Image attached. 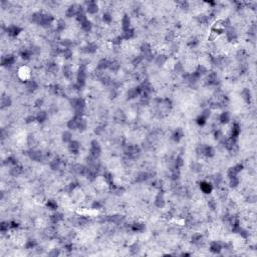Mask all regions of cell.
I'll use <instances>...</instances> for the list:
<instances>
[{"instance_id":"6da1fadb","label":"cell","mask_w":257,"mask_h":257,"mask_svg":"<svg viewBox=\"0 0 257 257\" xmlns=\"http://www.w3.org/2000/svg\"><path fill=\"white\" fill-rule=\"evenodd\" d=\"M102 154V148H100V144H98V141L94 140L92 143H90V155H92V157L96 158L98 159V157Z\"/></svg>"},{"instance_id":"7a4b0ae2","label":"cell","mask_w":257,"mask_h":257,"mask_svg":"<svg viewBox=\"0 0 257 257\" xmlns=\"http://www.w3.org/2000/svg\"><path fill=\"white\" fill-rule=\"evenodd\" d=\"M21 30H22V29L20 28L19 26H17V25H11V26L7 27V29H6L7 34L9 35V36H11V37L17 36V35L21 32Z\"/></svg>"},{"instance_id":"3957f363","label":"cell","mask_w":257,"mask_h":257,"mask_svg":"<svg viewBox=\"0 0 257 257\" xmlns=\"http://www.w3.org/2000/svg\"><path fill=\"white\" fill-rule=\"evenodd\" d=\"M28 156L29 158H30L32 161H35V162H40L43 160V155L41 152L39 151H35V150H32L30 151L28 153Z\"/></svg>"},{"instance_id":"277c9868","label":"cell","mask_w":257,"mask_h":257,"mask_svg":"<svg viewBox=\"0 0 257 257\" xmlns=\"http://www.w3.org/2000/svg\"><path fill=\"white\" fill-rule=\"evenodd\" d=\"M68 150L70 153H72L73 155H77L81 149V144L77 141H71L70 143H68Z\"/></svg>"},{"instance_id":"5b68a950","label":"cell","mask_w":257,"mask_h":257,"mask_svg":"<svg viewBox=\"0 0 257 257\" xmlns=\"http://www.w3.org/2000/svg\"><path fill=\"white\" fill-rule=\"evenodd\" d=\"M87 6H86V11L90 14H96V12L98 11V6L96 4V2L94 1H90L86 2Z\"/></svg>"},{"instance_id":"8992f818","label":"cell","mask_w":257,"mask_h":257,"mask_svg":"<svg viewBox=\"0 0 257 257\" xmlns=\"http://www.w3.org/2000/svg\"><path fill=\"white\" fill-rule=\"evenodd\" d=\"M200 189H201V191L204 194H210L212 192V190H213V186L207 181H204V182H201V184H200Z\"/></svg>"},{"instance_id":"52a82bcc","label":"cell","mask_w":257,"mask_h":257,"mask_svg":"<svg viewBox=\"0 0 257 257\" xmlns=\"http://www.w3.org/2000/svg\"><path fill=\"white\" fill-rule=\"evenodd\" d=\"M62 165H64V163H62V161L59 159V158H55V159H53L52 161H50V163H49V166L52 170L62 169Z\"/></svg>"},{"instance_id":"ba28073f","label":"cell","mask_w":257,"mask_h":257,"mask_svg":"<svg viewBox=\"0 0 257 257\" xmlns=\"http://www.w3.org/2000/svg\"><path fill=\"white\" fill-rule=\"evenodd\" d=\"M14 62H15V57L13 55H6L2 57L1 64L3 66H10V65L14 64Z\"/></svg>"},{"instance_id":"9c48e42d","label":"cell","mask_w":257,"mask_h":257,"mask_svg":"<svg viewBox=\"0 0 257 257\" xmlns=\"http://www.w3.org/2000/svg\"><path fill=\"white\" fill-rule=\"evenodd\" d=\"M155 205L157 206L158 208H163L165 206V198H164V194L162 192H160L157 195L155 199Z\"/></svg>"},{"instance_id":"30bf717a","label":"cell","mask_w":257,"mask_h":257,"mask_svg":"<svg viewBox=\"0 0 257 257\" xmlns=\"http://www.w3.org/2000/svg\"><path fill=\"white\" fill-rule=\"evenodd\" d=\"M81 118H77V117H73L71 120H69L68 123H67V128L69 130H77V126H79V122Z\"/></svg>"},{"instance_id":"8fae6325","label":"cell","mask_w":257,"mask_h":257,"mask_svg":"<svg viewBox=\"0 0 257 257\" xmlns=\"http://www.w3.org/2000/svg\"><path fill=\"white\" fill-rule=\"evenodd\" d=\"M122 28L123 31H127L131 28V19L128 15H124L122 18Z\"/></svg>"},{"instance_id":"7c38bea8","label":"cell","mask_w":257,"mask_h":257,"mask_svg":"<svg viewBox=\"0 0 257 257\" xmlns=\"http://www.w3.org/2000/svg\"><path fill=\"white\" fill-rule=\"evenodd\" d=\"M135 34H136V32H135V30L133 28H130L127 31H123V35H122V38L123 39H126V40H130V39L134 38L135 37Z\"/></svg>"},{"instance_id":"4fadbf2b","label":"cell","mask_w":257,"mask_h":257,"mask_svg":"<svg viewBox=\"0 0 257 257\" xmlns=\"http://www.w3.org/2000/svg\"><path fill=\"white\" fill-rule=\"evenodd\" d=\"M109 64H111V62L104 58V59L100 60V62L98 64V70H100V71L106 70V69H107L109 67Z\"/></svg>"},{"instance_id":"5bb4252c","label":"cell","mask_w":257,"mask_h":257,"mask_svg":"<svg viewBox=\"0 0 257 257\" xmlns=\"http://www.w3.org/2000/svg\"><path fill=\"white\" fill-rule=\"evenodd\" d=\"M221 250H222V246H221L220 243H218L217 241L212 242L211 245H210V251L213 252V253H220Z\"/></svg>"},{"instance_id":"9a60e30c","label":"cell","mask_w":257,"mask_h":257,"mask_svg":"<svg viewBox=\"0 0 257 257\" xmlns=\"http://www.w3.org/2000/svg\"><path fill=\"white\" fill-rule=\"evenodd\" d=\"M65 15H66V17L70 18L72 17V16H77V8L75 5H72L70 6V7L67 8V10L65 11Z\"/></svg>"},{"instance_id":"2e32d148","label":"cell","mask_w":257,"mask_h":257,"mask_svg":"<svg viewBox=\"0 0 257 257\" xmlns=\"http://www.w3.org/2000/svg\"><path fill=\"white\" fill-rule=\"evenodd\" d=\"M62 219H64V215L62 213H58V212H56V213H54L53 215L50 216V221H51L52 224H57Z\"/></svg>"},{"instance_id":"e0dca14e","label":"cell","mask_w":257,"mask_h":257,"mask_svg":"<svg viewBox=\"0 0 257 257\" xmlns=\"http://www.w3.org/2000/svg\"><path fill=\"white\" fill-rule=\"evenodd\" d=\"M23 172V169L21 166H18V165H15L12 167V169L10 170V175L13 177H17L19 176L20 174Z\"/></svg>"},{"instance_id":"ac0fdd59","label":"cell","mask_w":257,"mask_h":257,"mask_svg":"<svg viewBox=\"0 0 257 257\" xmlns=\"http://www.w3.org/2000/svg\"><path fill=\"white\" fill-rule=\"evenodd\" d=\"M214 154H215V151L211 146H204V148H203V155L204 156H206V157H208V158H211L214 156Z\"/></svg>"},{"instance_id":"d6986e66","label":"cell","mask_w":257,"mask_h":257,"mask_svg":"<svg viewBox=\"0 0 257 257\" xmlns=\"http://www.w3.org/2000/svg\"><path fill=\"white\" fill-rule=\"evenodd\" d=\"M25 86H26V90H28V92H34L37 87H38V85H37L35 81H26V85H25Z\"/></svg>"},{"instance_id":"ffe728a7","label":"cell","mask_w":257,"mask_h":257,"mask_svg":"<svg viewBox=\"0 0 257 257\" xmlns=\"http://www.w3.org/2000/svg\"><path fill=\"white\" fill-rule=\"evenodd\" d=\"M81 29H83L85 32H90L92 29V24L88 19H86L85 21L81 23Z\"/></svg>"},{"instance_id":"44dd1931","label":"cell","mask_w":257,"mask_h":257,"mask_svg":"<svg viewBox=\"0 0 257 257\" xmlns=\"http://www.w3.org/2000/svg\"><path fill=\"white\" fill-rule=\"evenodd\" d=\"M96 49H98V46H96V44L90 42V43H88L87 45L85 46V49H83V50H85V53H94V52L96 51Z\"/></svg>"},{"instance_id":"7402d4cb","label":"cell","mask_w":257,"mask_h":257,"mask_svg":"<svg viewBox=\"0 0 257 257\" xmlns=\"http://www.w3.org/2000/svg\"><path fill=\"white\" fill-rule=\"evenodd\" d=\"M62 72H64V75L66 79H70L72 77V69H71V66L68 64H65L64 67H62Z\"/></svg>"},{"instance_id":"603a6c76","label":"cell","mask_w":257,"mask_h":257,"mask_svg":"<svg viewBox=\"0 0 257 257\" xmlns=\"http://www.w3.org/2000/svg\"><path fill=\"white\" fill-rule=\"evenodd\" d=\"M219 121H220L221 124H227L229 121H230V113L228 111H224L220 115L219 117Z\"/></svg>"},{"instance_id":"cb8c5ba5","label":"cell","mask_w":257,"mask_h":257,"mask_svg":"<svg viewBox=\"0 0 257 257\" xmlns=\"http://www.w3.org/2000/svg\"><path fill=\"white\" fill-rule=\"evenodd\" d=\"M47 118H48L47 113L44 111H41L36 115V121L39 122V123H43V122H45L46 120H47Z\"/></svg>"},{"instance_id":"d4e9b609","label":"cell","mask_w":257,"mask_h":257,"mask_svg":"<svg viewBox=\"0 0 257 257\" xmlns=\"http://www.w3.org/2000/svg\"><path fill=\"white\" fill-rule=\"evenodd\" d=\"M148 178H149V174H148V173L141 172V173H139V174L137 175L136 181L138 183H143V182H145V181H146Z\"/></svg>"},{"instance_id":"484cf974","label":"cell","mask_w":257,"mask_h":257,"mask_svg":"<svg viewBox=\"0 0 257 257\" xmlns=\"http://www.w3.org/2000/svg\"><path fill=\"white\" fill-rule=\"evenodd\" d=\"M11 105V98L7 96H3L1 98V109H5V107H9Z\"/></svg>"},{"instance_id":"4316f807","label":"cell","mask_w":257,"mask_h":257,"mask_svg":"<svg viewBox=\"0 0 257 257\" xmlns=\"http://www.w3.org/2000/svg\"><path fill=\"white\" fill-rule=\"evenodd\" d=\"M241 96H242V98L247 103H249L250 100H251V92H250V90H248V88H244V90H242Z\"/></svg>"},{"instance_id":"83f0119b","label":"cell","mask_w":257,"mask_h":257,"mask_svg":"<svg viewBox=\"0 0 257 257\" xmlns=\"http://www.w3.org/2000/svg\"><path fill=\"white\" fill-rule=\"evenodd\" d=\"M145 230V225L142 223H135L132 225V231L134 232H143Z\"/></svg>"},{"instance_id":"f1b7e54d","label":"cell","mask_w":257,"mask_h":257,"mask_svg":"<svg viewBox=\"0 0 257 257\" xmlns=\"http://www.w3.org/2000/svg\"><path fill=\"white\" fill-rule=\"evenodd\" d=\"M173 140L175 141V142H179V141L181 140V139L183 138V132L182 130H180V128H178V130H176L174 132V134H173L172 136Z\"/></svg>"},{"instance_id":"f546056e","label":"cell","mask_w":257,"mask_h":257,"mask_svg":"<svg viewBox=\"0 0 257 257\" xmlns=\"http://www.w3.org/2000/svg\"><path fill=\"white\" fill-rule=\"evenodd\" d=\"M62 141L64 143H70L72 141V135H71L70 132L66 131V132L62 133Z\"/></svg>"},{"instance_id":"4dcf8cb0","label":"cell","mask_w":257,"mask_h":257,"mask_svg":"<svg viewBox=\"0 0 257 257\" xmlns=\"http://www.w3.org/2000/svg\"><path fill=\"white\" fill-rule=\"evenodd\" d=\"M62 55L64 56L65 59H69L72 56V50L70 48H62Z\"/></svg>"},{"instance_id":"1f68e13d","label":"cell","mask_w":257,"mask_h":257,"mask_svg":"<svg viewBox=\"0 0 257 257\" xmlns=\"http://www.w3.org/2000/svg\"><path fill=\"white\" fill-rule=\"evenodd\" d=\"M167 62V57H166V55H163V54H160V55H158L157 57H156V64L158 65H163L165 62Z\"/></svg>"},{"instance_id":"d6a6232c","label":"cell","mask_w":257,"mask_h":257,"mask_svg":"<svg viewBox=\"0 0 257 257\" xmlns=\"http://www.w3.org/2000/svg\"><path fill=\"white\" fill-rule=\"evenodd\" d=\"M86 128H87V123H86V121H85V119H83V118H81V119L79 120V126H77V128H79V131H81V132H83V131H85Z\"/></svg>"},{"instance_id":"836d02e7","label":"cell","mask_w":257,"mask_h":257,"mask_svg":"<svg viewBox=\"0 0 257 257\" xmlns=\"http://www.w3.org/2000/svg\"><path fill=\"white\" fill-rule=\"evenodd\" d=\"M103 21L107 23V24H109V23H111V21H113V16H111L109 12H106V13L103 14Z\"/></svg>"},{"instance_id":"e575fe53","label":"cell","mask_w":257,"mask_h":257,"mask_svg":"<svg viewBox=\"0 0 257 257\" xmlns=\"http://www.w3.org/2000/svg\"><path fill=\"white\" fill-rule=\"evenodd\" d=\"M36 247V241L32 239H29L28 241H26V244H25V248L26 249H33V248Z\"/></svg>"},{"instance_id":"d590c367","label":"cell","mask_w":257,"mask_h":257,"mask_svg":"<svg viewBox=\"0 0 257 257\" xmlns=\"http://www.w3.org/2000/svg\"><path fill=\"white\" fill-rule=\"evenodd\" d=\"M121 67V65L118 62H111V64H109V68L111 69V71H118Z\"/></svg>"},{"instance_id":"8d00e7d4","label":"cell","mask_w":257,"mask_h":257,"mask_svg":"<svg viewBox=\"0 0 257 257\" xmlns=\"http://www.w3.org/2000/svg\"><path fill=\"white\" fill-rule=\"evenodd\" d=\"M47 207L49 208L50 210H56L57 209V203H56L54 200H48L47 203H46Z\"/></svg>"},{"instance_id":"74e56055","label":"cell","mask_w":257,"mask_h":257,"mask_svg":"<svg viewBox=\"0 0 257 257\" xmlns=\"http://www.w3.org/2000/svg\"><path fill=\"white\" fill-rule=\"evenodd\" d=\"M10 228L9 223L8 222H2L1 225H0V230H1V233H6L8 231V229Z\"/></svg>"},{"instance_id":"f35d334b","label":"cell","mask_w":257,"mask_h":257,"mask_svg":"<svg viewBox=\"0 0 257 257\" xmlns=\"http://www.w3.org/2000/svg\"><path fill=\"white\" fill-rule=\"evenodd\" d=\"M64 28H65V22L64 20H58V22L56 23V30H57L58 32H60V31L64 30Z\"/></svg>"},{"instance_id":"ab89813d","label":"cell","mask_w":257,"mask_h":257,"mask_svg":"<svg viewBox=\"0 0 257 257\" xmlns=\"http://www.w3.org/2000/svg\"><path fill=\"white\" fill-rule=\"evenodd\" d=\"M192 242L195 244H200L202 242V235L201 234H195L192 237Z\"/></svg>"},{"instance_id":"60d3db41","label":"cell","mask_w":257,"mask_h":257,"mask_svg":"<svg viewBox=\"0 0 257 257\" xmlns=\"http://www.w3.org/2000/svg\"><path fill=\"white\" fill-rule=\"evenodd\" d=\"M206 122H207V119H206L205 117H203L202 115H200L199 117L197 118V124L199 126H204L206 124Z\"/></svg>"},{"instance_id":"b9f144b4","label":"cell","mask_w":257,"mask_h":257,"mask_svg":"<svg viewBox=\"0 0 257 257\" xmlns=\"http://www.w3.org/2000/svg\"><path fill=\"white\" fill-rule=\"evenodd\" d=\"M230 180V186L232 188H236V187L239 185V179L236 177V178H232V179H229Z\"/></svg>"},{"instance_id":"7bdbcfd3","label":"cell","mask_w":257,"mask_h":257,"mask_svg":"<svg viewBox=\"0 0 257 257\" xmlns=\"http://www.w3.org/2000/svg\"><path fill=\"white\" fill-rule=\"evenodd\" d=\"M213 180H214V183L216 185H220L221 183H222V181H223V178H222V176H221L220 174H217L216 176L213 178Z\"/></svg>"},{"instance_id":"ee69618b","label":"cell","mask_w":257,"mask_h":257,"mask_svg":"<svg viewBox=\"0 0 257 257\" xmlns=\"http://www.w3.org/2000/svg\"><path fill=\"white\" fill-rule=\"evenodd\" d=\"M208 206H209L212 210H215V209H216V207H217L216 201H215L214 199H210L209 201H208Z\"/></svg>"},{"instance_id":"f6af8a7d","label":"cell","mask_w":257,"mask_h":257,"mask_svg":"<svg viewBox=\"0 0 257 257\" xmlns=\"http://www.w3.org/2000/svg\"><path fill=\"white\" fill-rule=\"evenodd\" d=\"M92 209H102V207H103V204L100 203V201H94V203H92Z\"/></svg>"},{"instance_id":"bcb514c9","label":"cell","mask_w":257,"mask_h":257,"mask_svg":"<svg viewBox=\"0 0 257 257\" xmlns=\"http://www.w3.org/2000/svg\"><path fill=\"white\" fill-rule=\"evenodd\" d=\"M183 69H184V66H183V64H181V62H178V64H176V65H175V70L178 73L182 72Z\"/></svg>"},{"instance_id":"7dc6e473","label":"cell","mask_w":257,"mask_h":257,"mask_svg":"<svg viewBox=\"0 0 257 257\" xmlns=\"http://www.w3.org/2000/svg\"><path fill=\"white\" fill-rule=\"evenodd\" d=\"M198 42H199V41H198V39L196 38V37H193V38L189 41L188 44H189V46H191V47H195V46L198 44Z\"/></svg>"},{"instance_id":"c3c4849f","label":"cell","mask_w":257,"mask_h":257,"mask_svg":"<svg viewBox=\"0 0 257 257\" xmlns=\"http://www.w3.org/2000/svg\"><path fill=\"white\" fill-rule=\"evenodd\" d=\"M131 251H132V253L133 254H136L137 252L139 251V245L137 243H135L134 245L132 246V247H131Z\"/></svg>"},{"instance_id":"681fc988","label":"cell","mask_w":257,"mask_h":257,"mask_svg":"<svg viewBox=\"0 0 257 257\" xmlns=\"http://www.w3.org/2000/svg\"><path fill=\"white\" fill-rule=\"evenodd\" d=\"M174 37H175V34L173 33V31H170V32H168L167 37H166V38H167V40L171 41V40H173V39H174Z\"/></svg>"},{"instance_id":"f907efd6","label":"cell","mask_w":257,"mask_h":257,"mask_svg":"<svg viewBox=\"0 0 257 257\" xmlns=\"http://www.w3.org/2000/svg\"><path fill=\"white\" fill-rule=\"evenodd\" d=\"M233 169H234L237 173H239V172L242 171V169H243V166H242L241 164H238V165H236L235 167H233Z\"/></svg>"},{"instance_id":"816d5d0a","label":"cell","mask_w":257,"mask_h":257,"mask_svg":"<svg viewBox=\"0 0 257 257\" xmlns=\"http://www.w3.org/2000/svg\"><path fill=\"white\" fill-rule=\"evenodd\" d=\"M48 255H49V256H57V255H59V251H58V250H56V249H54V250H52L50 253H48Z\"/></svg>"},{"instance_id":"f5cc1de1","label":"cell","mask_w":257,"mask_h":257,"mask_svg":"<svg viewBox=\"0 0 257 257\" xmlns=\"http://www.w3.org/2000/svg\"><path fill=\"white\" fill-rule=\"evenodd\" d=\"M9 226H10V228H17L18 223L15 222V221H11V222H9Z\"/></svg>"},{"instance_id":"db71d44e","label":"cell","mask_w":257,"mask_h":257,"mask_svg":"<svg viewBox=\"0 0 257 257\" xmlns=\"http://www.w3.org/2000/svg\"><path fill=\"white\" fill-rule=\"evenodd\" d=\"M34 120H36V117H33V116H29V117L26 118V123H31V122H34Z\"/></svg>"},{"instance_id":"11a10c76","label":"cell","mask_w":257,"mask_h":257,"mask_svg":"<svg viewBox=\"0 0 257 257\" xmlns=\"http://www.w3.org/2000/svg\"><path fill=\"white\" fill-rule=\"evenodd\" d=\"M104 132V128H103L102 127H98V128H96V134H98V135H100L102 134V133Z\"/></svg>"},{"instance_id":"9f6ffc18","label":"cell","mask_w":257,"mask_h":257,"mask_svg":"<svg viewBox=\"0 0 257 257\" xmlns=\"http://www.w3.org/2000/svg\"><path fill=\"white\" fill-rule=\"evenodd\" d=\"M35 104H36V107H41V106H42V104H43V100H37Z\"/></svg>"}]
</instances>
